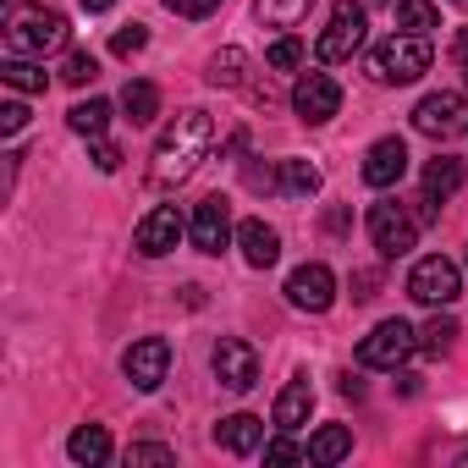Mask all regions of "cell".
Returning a JSON list of instances; mask_svg holds the SVG:
<instances>
[{"label": "cell", "instance_id": "19", "mask_svg": "<svg viewBox=\"0 0 468 468\" xmlns=\"http://www.w3.org/2000/svg\"><path fill=\"white\" fill-rule=\"evenodd\" d=\"M67 457H72V463H83V468H100V463L111 457V435H105V424H83V430H72Z\"/></svg>", "mask_w": 468, "mask_h": 468}, {"label": "cell", "instance_id": "29", "mask_svg": "<svg viewBox=\"0 0 468 468\" xmlns=\"http://www.w3.org/2000/svg\"><path fill=\"white\" fill-rule=\"evenodd\" d=\"M100 78V61L89 56V50H72L67 61H61V83H72V89H83V83H94Z\"/></svg>", "mask_w": 468, "mask_h": 468}, {"label": "cell", "instance_id": "31", "mask_svg": "<svg viewBox=\"0 0 468 468\" xmlns=\"http://www.w3.org/2000/svg\"><path fill=\"white\" fill-rule=\"evenodd\" d=\"M265 463H309V446H298V441H292V430H287V435L265 441Z\"/></svg>", "mask_w": 468, "mask_h": 468}, {"label": "cell", "instance_id": "39", "mask_svg": "<svg viewBox=\"0 0 468 468\" xmlns=\"http://www.w3.org/2000/svg\"><path fill=\"white\" fill-rule=\"evenodd\" d=\"M375 287H380V276H369V271H364V276H358V292H353V298H375Z\"/></svg>", "mask_w": 468, "mask_h": 468}, {"label": "cell", "instance_id": "16", "mask_svg": "<svg viewBox=\"0 0 468 468\" xmlns=\"http://www.w3.org/2000/svg\"><path fill=\"white\" fill-rule=\"evenodd\" d=\"M215 446H220V452H231V457H249V452H260V446H265V424H260L254 413H231V419H220V424H215Z\"/></svg>", "mask_w": 468, "mask_h": 468}, {"label": "cell", "instance_id": "6", "mask_svg": "<svg viewBox=\"0 0 468 468\" xmlns=\"http://www.w3.org/2000/svg\"><path fill=\"white\" fill-rule=\"evenodd\" d=\"M364 34H369V17H364V6L358 0H336L331 6V28L320 34V61H353L358 56V45H364Z\"/></svg>", "mask_w": 468, "mask_h": 468}, {"label": "cell", "instance_id": "5", "mask_svg": "<svg viewBox=\"0 0 468 468\" xmlns=\"http://www.w3.org/2000/svg\"><path fill=\"white\" fill-rule=\"evenodd\" d=\"M419 347V331L408 320H380L364 342H358V364L364 369H402Z\"/></svg>", "mask_w": 468, "mask_h": 468}, {"label": "cell", "instance_id": "24", "mask_svg": "<svg viewBox=\"0 0 468 468\" xmlns=\"http://www.w3.org/2000/svg\"><path fill=\"white\" fill-rule=\"evenodd\" d=\"M457 182H463V160L435 154V160L424 165V193H430V198H452V193H457Z\"/></svg>", "mask_w": 468, "mask_h": 468}, {"label": "cell", "instance_id": "23", "mask_svg": "<svg viewBox=\"0 0 468 468\" xmlns=\"http://www.w3.org/2000/svg\"><path fill=\"white\" fill-rule=\"evenodd\" d=\"M67 127L83 133V138H105V127H111V105H105V100H78V105L67 111Z\"/></svg>", "mask_w": 468, "mask_h": 468}, {"label": "cell", "instance_id": "4", "mask_svg": "<svg viewBox=\"0 0 468 468\" xmlns=\"http://www.w3.org/2000/svg\"><path fill=\"white\" fill-rule=\"evenodd\" d=\"M419 209H408V204H397V198H386V204H375L369 209V238H375V249L386 254V260H402L413 243H419Z\"/></svg>", "mask_w": 468, "mask_h": 468}, {"label": "cell", "instance_id": "10", "mask_svg": "<svg viewBox=\"0 0 468 468\" xmlns=\"http://www.w3.org/2000/svg\"><path fill=\"white\" fill-rule=\"evenodd\" d=\"M187 231H193V249H198V254H220V249L231 243V204H226L220 193L198 198V204H193Z\"/></svg>", "mask_w": 468, "mask_h": 468}, {"label": "cell", "instance_id": "40", "mask_svg": "<svg viewBox=\"0 0 468 468\" xmlns=\"http://www.w3.org/2000/svg\"><path fill=\"white\" fill-rule=\"evenodd\" d=\"M116 0H83V12H111Z\"/></svg>", "mask_w": 468, "mask_h": 468}, {"label": "cell", "instance_id": "38", "mask_svg": "<svg viewBox=\"0 0 468 468\" xmlns=\"http://www.w3.org/2000/svg\"><path fill=\"white\" fill-rule=\"evenodd\" d=\"M452 61L463 67V78H468V28H457V45H452Z\"/></svg>", "mask_w": 468, "mask_h": 468}, {"label": "cell", "instance_id": "1", "mask_svg": "<svg viewBox=\"0 0 468 468\" xmlns=\"http://www.w3.org/2000/svg\"><path fill=\"white\" fill-rule=\"evenodd\" d=\"M209 144H215V122H209L204 111H176L171 127L154 138L149 182H154V187H182V182L209 160Z\"/></svg>", "mask_w": 468, "mask_h": 468}, {"label": "cell", "instance_id": "20", "mask_svg": "<svg viewBox=\"0 0 468 468\" xmlns=\"http://www.w3.org/2000/svg\"><path fill=\"white\" fill-rule=\"evenodd\" d=\"M347 452H353V430H347V424H325V430L309 441V463H320V468L342 463Z\"/></svg>", "mask_w": 468, "mask_h": 468}, {"label": "cell", "instance_id": "2", "mask_svg": "<svg viewBox=\"0 0 468 468\" xmlns=\"http://www.w3.org/2000/svg\"><path fill=\"white\" fill-rule=\"evenodd\" d=\"M424 72H430V39L424 34H391L369 56V78L375 83H419Z\"/></svg>", "mask_w": 468, "mask_h": 468}, {"label": "cell", "instance_id": "21", "mask_svg": "<svg viewBox=\"0 0 468 468\" xmlns=\"http://www.w3.org/2000/svg\"><path fill=\"white\" fill-rule=\"evenodd\" d=\"M314 12V0H254V17L265 28H298Z\"/></svg>", "mask_w": 468, "mask_h": 468}, {"label": "cell", "instance_id": "30", "mask_svg": "<svg viewBox=\"0 0 468 468\" xmlns=\"http://www.w3.org/2000/svg\"><path fill=\"white\" fill-rule=\"evenodd\" d=\"M452 336H457V320H430V325L419 331V347H424L430 358H441V353L452 347Z\"/></svg>", "mask_w": 468, "mask_h": 468}, {"label": "cell", "instance_id": "22", "mask_svg": "<svg viewBox=\"0 0 468 468\" xmlns=\"http://www.w3.org/2000/svg\"><path fill=\"white\" fill-rule=\"evenodd\" d=\"M122 111H127L133 127H149V122L160 116V89H154V83H127V89H122Z\"/></svg>", "mask_w": 468, "mask_h": 468}, {"label": "cell", "instance_id": "37", "mask_svg": "<svg viewBox=\"0 0 468 468\" xmlns=\"http://www.w3.org/2000/svg\"><path fill=\"white\" fill-rule=\"evenodd\" d=\"M165 6H171L176 17H209V12L220 6V0H165Z\"/></svg>", "mask_w": 468, "mask_h": 468}, {"label": "cell", "instance_id": "27", "mask_svg": "<svg viewBox=\"0 0 468 468\" xmlns=\"http://www.w3.org/2000/svg\"><path fill=\"white\" fill-rule=\"evenodd\" d=\"M276 182H282V193H292V198H309V193L320 187V165H309V160H282Z\"/></svg>", "mask_w": 468, "mask_h": 468}, {"label": "cell", "instance_id": "28", "mask_svg": "<svg viewBox=\"0 0 468 468\" xmlns=\"http://www.w3.org/2000/svg\"><path fill=\"white\" fill-rule=\"evenodd\" d=\"M0 78H6V89H17V94H45V83H50L45 67L39 61H23V56L0 67Z\"/></svg>", "mask_w": 468, "mask_h": 468}, {"label": "cell", "instance_id": "18", "mask_svg": "<svg viewBox=\"0 0 468 468\" xmlns=\"http://www.w3.org/2000/svg\"><path fill=\"white\" fill-rule=\"evenodd\" d=\"M309 413H314V386H309V380H292V386L276 397V424H282V430H303Z\"/></svg>", "mask_w": 468, "mask_h": 468}, {"label": "cell", "instance_id": "9", "mask_svg": "<svg viewBox=\"0 0 468 468\" xmlns=\"http://www.w3.org/2000/svg\"><path fill=\"white\" fill-rule=\"evenodd\" d=\"M413 127L424 138H463L468 133V100L463 94H424L413 105Z\"/></svg>", "mask_w": 468, "mask_h": 468}, {"label": "cell", "instance_id": "3", "mask_svg": "<svg viewBox=\"0 0 468 468\" xmlns=\"http://www.w3.org/2000/svg\"><path fill=\"white\" fill-rule=\"evenodd\" d=\"M6 45H12L17 56H50V50L67 45V17L50 12V6H23V12H12V23H6Z\"/></svg>", "mask_w": 468, "mask_h": 468}, {"label": "cell", "instance_id": "25", "mask_svg": "<svg viewBox=\"0 0 468 468\" xmlns=\"http://www.w3.org/2000/svg\"><path fill=\"white\" fill-rule=\"evenodd\" d=\"M243 67H249V56H243L238 45H226L220 56H209V72H204V78H209L215 89H238V83H243Z\"/></svg>", "mask_w": 468, "mask_h": 468}, {"label": "cell", "instance_id": "14", "mask_svg": "<svg viewBox=\"0 0 468 468\" xmlns=\"http://www.w3.org/2000/svg\"><path fill=\"white\" fill-rule=\"evenodd\" d=\"M182 215L171 209V204H160V209H149L144 220H138V231H133V249L144 254V260H165L176 243H182Z\"/></svg>", "mask_w": 468, "mask_h": 468}, {"label": "cell", "instance_id": "13", "mask_svg": "<svg viewBox=\"0 0 468 468\" xmlns=\"http://www.w3.org/2000/svg\"><path fill=\"white\" fill-rule=\"evenodd\" d=\"M122 369H127V380H133L138 391H160V380H165V369H171V342H165V336L133 342V347L122 353Z\"/></svg>", "mask_w": 468, "mask_h": 468}, {"label": "cell", "instance_id": "34", "mask_svg": "<svg viewBox=\"0 0 468 468\" xmlns=\"http://www.w3.org/2000/svg\"><path fill=\"white\" fill-rule=\"evenodd\" d=\"M144 45H149V28H144V23H127V28L111 39V50H116V56H138Z\"/></svg>", "mask_w": 468, "mask_h": 468}, {"label": "cell", "instance_id": "32", "mask_svg": "<svg viewBox=\"0 0 468 468\" xmlns=\"http://www.w3.org/2000/svg\"><path fill=\"white\" fill-rule=\"evenodd\" d=\"M133 463H154V468H165V463H176V452L160 446V441H133V446H127V468H133Z\"/></svg>", "mask_w": 468, "mask_h": 468}, {"label": "cell", "instance_id": "12", "mask_svg": "<svg viewBox=\"0 0 468 468\" xmlns=\"http://www.w3.org/2000/svg\"><path fill=\"white\" fill-rule=\"evenodd\" d=\"M287 298H292V309L325 314V309L336 303V276H331V265H320V260L298 265V271L287 276Z\"/></svg>", "mask_w": 468, "mask_h": 468}, {"label": "cell", "instance_id": "26", "mask_svg": "<svg viewBox=\"0 0 468 468\" xmlns=\"http://www.w3.org/2000/svg\"><path fill=\"white\" fill-rule=\"evenodd\" d=\"M397 28H402V34H430V28H441L435 0H397Z\"/></svg>", "mask_w": 468, "mask_h": 468}, {"label": "cell", "instance_id": "15", "mask_svg": "<svg viewBox=\"0 0 468 468\" xmlns=\"http://www.w3.org/2000/svg\"><path fill=\"white\" fill-rule=\"evenodd\" d=\"M402 171H408V144L402 138H375L369 154H364V182L391 187V182H402Z\"/></svg>", "mask_w": 468, "mask_h": 468}, {"label": "cell", "instance_id": "33", "mask_svg": "<svg viewBox=\"0 0 468 468\" xmlns=\"http://www.w3.org/2000/svg\"><path fill=\"white\" fill-rule=\"evenodd\" d=\"M265 61H271V67H276V72H292V67H298V61H303V45H298V39H292V34H282V39H276V45H271V56H265Z\"/></svg>", "mask_w": 468, "mask_h": 468}, {"label": "cell", "instance_id": "36", "mask_svg": "<svg viewBox=\"0 0 468 468\" xmlns=\"http://www.w3.org/2000/svg\"><path fill=\"white\" fill-rule=\"evenodd\" d=\"M89 144H94V165H100V171H116V165H122V149H116L111 138H89Z\"/></svg>", "mask_w": 468, "mask_h": 468}, {"label": "cell", "instance_id": "17", "mask_svg": "<svg viewBox=\"0 0 468 468\" xmlns=\"http://www.w3.org/2000/svg\"><path fill=\"white\" fill-rule=\"evenodd\" d=\"M238 249H243V260L254 271H271L282 260V238H276V226H265V220H243L238 226Z\"/></svg>", "mask_w": 468, "mask_h": 468}, {"label": "cell", "instance_id": "11", "mask_svg": "<svg viewBox=\"0 0 468 468\" xmlns=\"http://www.w3.org/2000/svg\"><path fill=\"white\" fill-rule=\"evenodd\" d=\"M292 111H298L309 127L331 122V116L342 111V89H336V78H331V72H303L298 89H292Z\"/></svg>", "mask_w": 468, "mask_h": 468}, {"label": "cell", "instance_id": "35", "mask_svg": "<svg viewBox=\"0 0 468 468\" xmlns=\"http://www.w3.org/2000/svg\"><path fill=\"white\" fill-rule=\"evenodd\" d=\"M23 127H28V105H23V100H6V105H0V133L17 138Z\"/></svg>", "mask_w": 468, "mask_h": 468}, {"label": "cell", "instance_id": "7", "mask_svg": "<svg viewBox=\"0 0 468 468\" xmlns=\"http://www.w3.org/2000/svg\"><path fill=\"white\" fill-rule=\"evenodd\" d=\"M457 292H463V276H457V265H452V260H441V254L419 260V265H413V276H408V298H413V303L446 309V303H457Z\"/></svg>", "mask_w": 468, "mask_h": 468}, {"label": "cell", "instance_id": "8", "mask_svg": "<svg viewBox=\"0 0 468 468\" xmlns=\"http://www.w3.org/2000/svg\"><path fill=\"white\" fill-rule=\"evenodd\" d=\"M209 364H215V380L226 391H254L260 386V353L243 336H220L215 353H209Z\"/></svg>", "mask_w": 468, "mask_h": 468}]
</instances>
